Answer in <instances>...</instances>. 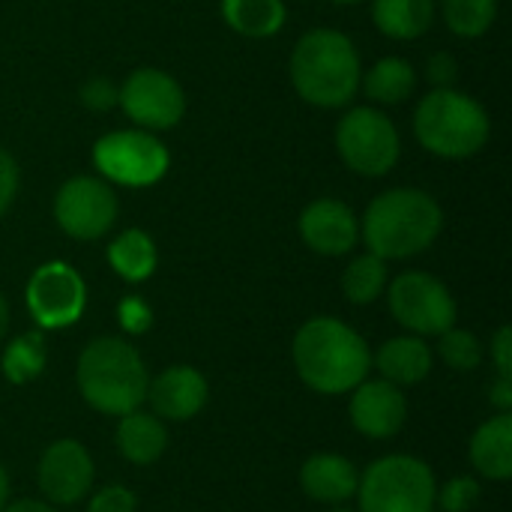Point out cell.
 <instances>
[{
    "instance_id": "6da1fadb",
    "label": "cell",
    "mask_w": 512,
    "mask_h": 512,
    "mask_svg": "<svg viewBox=\"0 0 512 512\" xmlns=\"http://www.w3.org/2000/svg\"><path fill=\"white\" fill-rule=\"evenodd\" d=\"M294 363L306 387L339 396L366 381L372 366L369 345L360 333L336 318H312L294 339Z\"/></svg>"
},
{
    "instance_id": "7a4b0ae2",
    "label": "cell",
    "mask_w": 512,
    "mask_h": 512,
    "mask_svg": "<svg viewBox=\"0 0 512 512\" xmlns=\"http://www.w3.org/2000/svg\"><path fill=\"white\" fill-rule=\"evenodd\" d=\"M444 213L420 189H393L378 195L363 219V240L378 258H411L435 243Z\"/></svg>"
},
{
    "instance_id": "3957f363",
    "label": "cell",
    "mask_w": 512,
    "mask_h": 512,
    "mask_svg": "<svg viewBox=\"0 0 512 512\" xmlns=\"http://www.w3.org/2000/svg\"><path fill=\"white\" fill-rule=\"evenodd\" d=\"M147 369L141 354L114 336L93 339L78 357V390L90 408L123 417L147 402Z\"/></svg>"
},
{
    "instance_id": "277c9868",
    "label": "cell",
    "mask_w": 512,
    "mask_h": 512,
    "mask_svg": "<svg viewBox=\"0 0 512 512\" xmlns=\"http://www.w3.org/2000/svg\"><path fill=\"white\" fill-rule=\"evenodd\" d=\"M291 81L306 102L339 108L360 87L357 48L339 30H309L291 54Z\"/></svg>"
},
{
    "instance_id": "5b68a950",
    "label": "cell",
    "mask_w": 512,
    "mask_h": 512,
    "mask_svg": "<svg viewBox=\"0 0 512 512\" xmlns=\"http://www.w3.org/2000/svg\"><path fill=\"white\" fill-rule=\"evenodd\" d=\"M414 132L429 153L465 159L486 144L489 117L483 105L471 96L450 87H438L417 105Z\"/></svg>"
},
{
    "instance_id": "8992f818",
    "label": "cell",
    "mask_w": 512,
    "mask_h": 512,
    "mask_svg": "<svg viewBox=\"0 0 512 512\" xmlns=\"http://www.w3.org/2000/svg\"><path fill=\"white\" fill-rule=\"evenodd\" d=\"M435 474L414 456H384L357 483L360 512H435Z\"/></svg>"
},
{
    "instance_id": "52a82bcc",
    "label": "cell",
    "mask_w": 512,
    "mask_h": 512,
    "mask_svg": "<svg viewBox=\"0 0 512 512\" xmlns=\"http://www.w3.org/2000/svg\"><path fill=\"white\" fill-rule=\"evenodd\" d=\"M336 147L351 171L381 177L399 159V132L387 114L375 108H354L336 126Z\"/></svg>"
},
{
    "instance_id": "ba28073f",
    "label": "cell",
    "mask_w": 512,
    "mask_h": 512,
    "mask_svg": "<svg viewBox=\"0 0 512 512\" xmlns=\"http://www.w3.org/2000/svg\"><path fill=\"white\" fill-rule=\"evenodd\" d=\"M93 162L120 186H153L168 171V150L147 132L123 129L96 141Z\"/></svg>"
},
{
    "instance_id": "9c48e42d",
    "label": "cell",
    "mask_w": 512,
    "mask_h": 512,
    "mask_svg": "<svg viewBox=\"0 0 512 512\" xmlns=\"http://www.w3.org/2000/svg\"><path fill=\"white\" fill-rule=\"evenodd\" d=\"M390 312L402 327L420 336H441L456 324V300L447 285L429 273L396 276L390 285Z\"/></svg>"
},
{
    "instance_id": "30bf717a",
    "label": "cell",
    "mask_w": 512,
    "mask_h": 512,
    "mask_svg": "<svg viewBox=\"0 0 512 512\" xmlns=\"http://www.w3.org/2000/svg\"><path fill=\"white\" fill-rule=\"evenodd\" d=\"M84 303H87L84 282L63 261L42 264L27 282V309L33 321L45 330L75 324L84 312Z\"/></svg>"
},
{
    "instance_id": "8fae6325",
    "label": "cell",
    "mask_w": 512,
    "mask_h": 512,
    "mask_svg": "<svg viewBox=\"0 0 512 512\" xmlns=\"http://www.w3.org/2000/svg\"><path fill=\"white\" fill-rule=\"evenodd\" d=\"M54 216L60 228L75 240H96L102 237L117 219V198L114 192L96 177H72L63 183L54 201Z\"/></svg>"
},
{
    "instance_id": "7c38bea8",
    "label": "cell",
    "mask_w": 512,
    "mask_h": 512,
    "mask_svg": "<svg viewBox=\"0 0 512 512\" xmlns=\"http://www.w3.org/2000/svg\"><path fill=\"white\" fill-rule=\"evenodd\" d=\"M117 102L135 123L147 129H171L180 123L186 108L180 84L159 69L132 72L123 90H117Z\"/></svg>"
},
{
    "instance_id": "4fadbf2b",
    "label": "cell",
    "mask_w": 512,
    "mask_h": 512,
    "mask_svg": "<svg viewBox=\"0 0 512 512\" xmlns=\"http://www.w3.org/2000/svg\"><path fill=\"white\" fill-rule=\"evenodd\" d=\"M93 486V459L78 441H54L39 459V489L51 504H75Z\"/></svg>"
},
{
    "instance_id": "5bb4252c",
    "label": "cell",
    "mask_w": 512,
    "mask_h": 512,
    "mask_svg": "<svg viewBox=\"0 0 512 512\" xmlns=\"http://www.w3.org/2000/svg\"><path fill=\"white\" fill-rule=\"evenodd\" d=\"M408 420V402L390 381H363L351 396V423L366 438H393Z\"/></svg>"
},
{
    "instance_id": "9a60e30c",
    "label": "cell",
    "mask_w": 512,
    "mask_h": 512,
    "mask_svg": "<svg viewBox=\"0 0 512 512\" xmlns=\"http://www.w3.org/2000/svg\"><path fill=\"white\" fill-rule=\"evenodd\" d=\"M147 402L162 420H192L207 402V381L192 366H171L150 381Z\"/></svg>"
},
{
    "instance_id": "2e32d148",
    "label": "cell",
    "mask_w": 512,
    "mask_h": 512,
    "mask_svg": "<svg viewBox=\"0 0 512 512\" xmlns=\"http://www.w3.org/2000/svg\"><path fill=\"white\" fill-rule=\"evenodd\" d=\"M300 234L309 249L321 255H345L357 243V219L351 207L333 198L309 204L300 216Z\"/></svg>"
},
{
    "instance_id": "e0dca14e",
    "label": "cell",
    "mask_w": 512,
    "mask_h": 512,
    "mask_svg": "<svg viewBox=\"0 0 512 512\" xmlns=\"http://www.w3.org/2000/svg\"><path fill=\"white\" fill-rule=\"evenodd\" d=\"M357 468L336 453H318L312 456L300 471V486L312 501L321 504H345L357 495Z\"/></svg>"
},
{
    "instance_id": "ac0fdd59",
    "label": "cell",
    "mask_w": 512,
    "mask_h": 512,
    "mask_svg": "<svg viewBox=\"0 0 512 512\" xmlns=\"http://www.w3.org/2000/svg\"><path fill=\"white\" fill-rule=\"evenodd\" d=\"M471 462L489 480L512 477V417L498 414L486 420L471 438Z\"/></svg>"
},
{
    "instance_id": "d6986e66",
    "label": "cell",
    "mask_w": 512,
    "mask_h": 512,
    "mask_svg": "<svg viewBox=\"0 0 512 512\" xmlns=\"http://www.w3.org/2000/svg\"><path fill=\"white\" fill-rule=\"evenodd\" d=\"M375 363L384 381L396 387H408V384H420L432 372V351L417 336H399L381 345Z\"/></svg>"
},
{
    "instance_id": "ffe728a7",
    "label": "cell",
    "mask_w": 512,
    "mask_h": 512,
    "mask_svg": "<svg viewBox=\"0 0 512 512\" xmlns=\"http://www.w3.org/2000/svg\"><path fill=\"white\" fill-rule=\"evenodd\" d=\"M168 447V432L156 414L129 411L123 414L117 426V450L132 465H150L156 462Z\"/></svg>"
},
{
    "instance_id": "44dd1931",
    "label": "cell",
    "mask_w": 512,
    "mask_h": 512,
    "mask_svg": "<svg viewBox=\"0 0 512 512\" xmlns=\"http://www.w3.org/2000/svg\"><path fill=\"white\" fill-rule=\"evenodd\" d=\"M375 24L393 39H417L432 27L435 0H375Z\"/></svg>"
},
{
    "instance_id": "7402d4cb",
    "label": "cell",
    "mask_w": 512,
    "mask_h": 512,
    "mask_svg": "<svg viewBox=\"0 0 512 512\" xmlns=\"http://www.w3.org/2000/svg\"><path fill=\"white\" fill-rule=\"evenodd\" d=\"M225 21L243 36H273L285 24L282 0H222Z\"/></svg>"
},
{
    "instance_id": "603a6c76",
    "label": "cell",
    "mask_w": 512,
    "mask_h": 512,
    "mask_svg": "<svg viewBox=\"0 0 512 512\" xmlns=\"http://www.w3.org/2000/svg\"><path fill=\"white\" fill-rule=\"evenodd\" d=\"M417 87V72L408 60L402 57H384L378 60L366 81H363V90L369 99L381 102V105H396V102H405Z\"/></svg>"
},
{
    "instance_id": "cb8c5ba5",
    "label": "cell",
    "mask_w": 512,
    "mask_h": 512,
    "mask_svg": "<svg viewBox=\"0 0 512 512\" xmlns=\"http://www.w3.org/2000/svg\"><path fill=\"white\" fill-rule=\"evenodd\" d=\"M108 261L126 282H144L156 270V246L144 231L129 228L108 246Z\"/></svg>"
},
{
    "instance_id": "d4e9b609",
    "label": "cell",
    "mask_w": 512,
    "mask_h": 512,
    "mask_svg": "<svg viewBox=\"0 0 512 512\" xmlns=\"http://www.w3.org/2000/svg\"><path fill=\"white\" fill-rule=\"evenodd\" d=\"M384 288H387V264H384V258H378L372 252L351 261L345 276H342V291L357 306L378 300Z\"/></svg>"
},
{
    "instance_id": "484cf974",
    "label": "cell",
    "mask_w": 512,
    "mask_h": 512,
    "mask_svg": "<svg viewBox=\"0 0 512 512\" xmlns=\"http://www.w3.org/2000/svg\"><path fill=\"white\" fill-rule=\"evenodd\" d=\"M45 369V339L42 333H24L3 351V375L12 384H27Z\"/></svg>"
},
{
    "instance_id": "4316f807",
    "label": "cell",
    "mask_w": 512,
    "mask_h": 512,
    "mask_svg": "<svg viewBox=\"0 0 512 512\" xmlns=\"http://www.w3.org/2000/svg\"><path fill=\"white\" fill-rule=\"evenodd\" d=\"M498 15V0H444V18L459 36H483Z\"/></svg>"
},
{
    "instance_id": "83f0119b",
    "label": "cell",
    "mask_w": 512,
    "mask_h": 512,
    "mask_svg": "<svg viewBox=\"0 0 512 512\" xmlns=\"http://www.w3.org/2000/svg\"><path fill=\"white\" fill-rule=\"evenodd\" d=\"M441 357L450 369L456 372H474L483 363V345L474 333L468 330H456L450 327L447 333H441Z\"/></svg>"
},
{
    "instance_id": "f1b7e54d",
    "label": "cell",
    "mask_w": 512,
    "mask_h": 512,
    "mask_svg": "<svg viewBox=\"0 0 512 512\" xmlns=\"http://www.w3.org/2000/svg\"><path fill=\"white\" fill-rule=\"evenodd\" d=\"M477 501H480V483L471 477H456L435 495V504H441L444 512H468Z\"/></svg>"
},
{
    "instance_id": "f546056e",
    "label": "cell",
    "mask_w": 512,
    "mask_h": 512,
    "mask_svg": "<svg viewBox=\"0 0 512 512\" xmlns=\"http://www.w3.org/2000/svg\"><path fill=\"white\" fill-rule=\"evenodd\" d=\"M87 512H135V495L123 486H105L96 492Z\"/></svg>"
},
{
    "instance_id": "4dcf8cb0",
    "label": "cell",
    "mask_w": 512,
    "mask_h": 512,
    "mask_svg": "<svg viewBox=\"0 0 512 512\" xmlns=\"http://www.w3.org/2000/svg\"><path fill=\"white\" fill-rule=\"evenodd\" d=\"M81 102L93 111H108L111 105H117V87L105 78H90L81 87Z\"/></svg>"
},
{
    "instance_id": "1f68e13d",
    "label": "cell",
    "mask_w": 512,
    "mask_h": 512,
    "mask_svg": "<svg viewBox=\"0 0 512 512\" xmlns=\"http://www.w3.org/2000/svg\"><path fill=\"white\" fill-rule=\"evenodd\" d=\"M150 321H153V315H150V309H147L144 300L126 297V300L120 303V324H123V330H129V333H144V330L150 327Z\"/></svg>"
},
{
    "instance_id": "d6a6232c",
    "label": "cell",
    "mask_w": 512,
    "mask_h": 512,
    "mask_svg": "<svg viewBox=\"0 0 512 512\" xmlns=\"http://www.w3.org/2000/svg\"><path fill=\"white\" fill-rule=\"evenodd\" d=\"M15 189H18V168H15V159L0 147V216H3L6 207L12 204Z\"/></svg>"
},
{
    "instance_id": "836d02e7",
    "label": "cell",
    "mask_w": 512,
    "mask_h": 512,
    "mask_svg": "<svg viewBox=\"0 0 512 512\" xmlns=\"http://www.w3.org/2000/svg\"><path fill=\"white\" fill-rule=\"evenodd\" d=\"M456 60L447 54V51H441V54H432V60H429V81L435 84V87H450L453 81H456Z\"/></svg>"
},
{
    "instance_id": "e575fe53",
    "label": "cell",
    "mask_w": 512,
    "mask_h": 512,
    "mask_svg": "<svg viewBox=\"0 0 512 512\" xmlns=\"http://www.w3.org/2000/svg\"><path fill=\"white\" fill-rule=\"evenodd\" d=\"M492 354H495V366L501 378H512V330L501 327L495 342H492Z\"/></svg>"
},
{
    "instance_id": "d590c367",
    "label": "cell",
    "mask_w": 512,
    "mask_h": 512,
    "mask_svg": "<svg viewBox=\"0 0 512 512\" xmlns=\"http://www.w3.org/2000/svg\"><path fill=\"white\" fill-rule=\"evenodd\" d=\"M489 399H492L495 408H501V414H507L512 408V378H501L498 375V381L489 390Z\"/></svg>"
},
{
    "instance_id": "8d00e7d4",
    "label": "cell",
    "mask_w": 512,
    "mask_h": 512,
    "mask_svg": "<svg viewBox=\"0 0 512 512\" xmlns=\"http://www.w3.org/2000/svg\"><path fill=\"white\" fill-rule=\"evenodd\" d=\"M0 512H54L48 504H42V501H15V504H9V507H3Z\"/></svg>"
},
{
    "instance_id": "74e56055",
    "label": "cell",
    "mask_w": 512,
    "mask_h": 512,
    "mask_svg": "<svg viewBox=\"0 0 512 512\" xmlns=\"http://www.w3.org/2000/svg\"><path fill=\"white\" fill-rule=\"evenodd\" d=\"M6 501H9V477H6V471L0 468V510L6 507Z\"/></svg>"
},
{
    "instance_id": "f35d334b",
    "label": "cell",
    "mask_w": 512,
    "mask_h": 512,
    "mask_svg": "<svg viewBox=\"0 0 512 512\" xmlns=\"http://www.w3.org/2000/svg\"><path fill=\"white\" fill-rule=\"evenodd\" d=\"M6 324H9V309H6V300L0 297V339L6 333Z\"/></svg>"
},
{
    "instance_id": "ab89813d",
    "label": "cell",
    "mask_w": 512,
    "mask_h": 512,
    "mask_svg": "<svg viewBox=\"0 0 512 512\" xmlns=\"http://www.w3.org/2000/svg\"><path fill=\"white\" fill-rule=\"evenodd\" d=\"M333 3H360V0H333Z\"/></svg>"
},
{
    "instance_id": "60d3db41",
    "label": "cell",
    "mask_w": 512,
    "mask_h": 512,
    "mask_svg": "<svg viewBox=\"0 0 512 512\" xmlns=\"http://www.w3.org/2000/svg\"><path fill=\"white\" fill-rule=\"evenodd\" d=\"M333 512H351V510H333Z\"/></svg>"
}]
</instances>
